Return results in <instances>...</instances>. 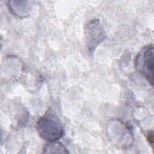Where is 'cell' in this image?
<instances>
[{
	"mask_svg": "<svg viewBox=\"0 0 154 154\" xmlns=\"http://www.w3.org/2000/svg\"><path fill=\"white\" fill-rule=\"evenodd\" d=\"M36 128L39 135L49 142L57 141L64 134V128L60 119L49 113L38 119Z\"/></svg>",
	"mask_w": 154,
	"mask_h": 154,
	"instance_id": "1",
	"label": "cell"
},
{
	"mask_svg": "<svg viewBox=\"0 0 154 154\" xmlns=\"http://www.w3.org/2000/svg\"><path fill=\"white\" fill-rule=\"evenodd\" d=\"M136 70L142 74L152 86L153 84L154 48L153 45L144 46L138 53L134 60Z\"/></svg>",
	"mask_w": 154,
	"mask_h": 154,
	"instance_id": "2",
	"label": "cell"
},
{
	"mask_svg": "<svg viewBox=\"0 0 154 154\" xmlns=\"http://www.w3.org/2000/svg\"><path fill=\"white\" fill-rule=\"evenodd\" d=\"M84 35L86 46L90 51H93L106 37L100 21L96 19H92L86 23Z\"/></svg>",
	"mask_w": 154,
	"mask_h": 154,
	"instance_id": "3",
	"label": "cell"
},
{
	"mask_svg": "<svg viewBox=\"0 0 154 154\" xmlns=\"http://www.w3.org/2000/svg\"><path fill=\"white\" fill-rule=\"evenodd\" d=\"M8 6L14 15L20 17L27 16L31 10L29 2L27 1H11L8 2Z\"/></svg>",
	"mask_w": 154,
	"mask_h": 154,
	"instance_id": "4",
	"label": "cell"
},
{
	"mask_svg": "<svg viewBox=\"0 0 154 154\" xmlns=\"http://www.w3.org/2000/svg\"><path fill=\"white\" fill-rule=\"evenodd\" d=\"M45 153H69L67 149L61 143L51 141L48 143L43 149Z\"/></svg>",
	"mask_w": 154,
	"mask_h": 154,
	"instance_id": "5",
	"label": "cell"
},
{
	"mask_svg": "<svg viewBox=\"0 0 154 154\" xmlns=\"http://www.w3.org/2000/svg\"><path fill=\"white\" fill-rule=\"evenodd\" d=\"M148 140L149 141V143H150L151 144H153V132H151V133H149L148 135V138H147Z\"/></svg>",
	"mask_w": 154,
	"mask_h": 154,
	"instance_id": "6",
	"label": "cell"
}]
</instances>
